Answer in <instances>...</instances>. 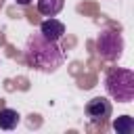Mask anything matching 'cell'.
Masks as SVG:
<instances>
[{
	"instance_id": "1",
	"label": "cell",
	"mask_w": 134,
	"mask_h": 134,
	"mask_svg": "<svg viewBox=\"0 0 134 134\" xmlns=\"http://www.w3.org/2000/svg\"><path fill=\"white\" fill-rule=\"evenodd\" d=\"M25 61L38 71H54L65 63V52L54 40L34 34L25 42Z\"/></svg>"
},
{
	"instance_id": "5",
	"label": "cell",
	"mask_w": 134,
	"mask_h": 134,
	"mask_svg": "<svg viewBox=\"0 0 134 134\" xmlns=\"http://www.w3.org/2000/svg\"><path fill=\"white\" fill-rule=\"evenodd\" d=\"M40 34H42L44 38H48V40L59 42V40L65 36V25H63L59 19L48 17V19H44V21L40 23Z\"/></svg>"
},
{
	"instance_id": "6",
	"label": "cell",
	"mask_w": 134,
	"mask_h": 134,
	"mask_svg": "<svg viewBox=\"0 0 134 134\" xmlns=\"http://www.w3.org/2000/svg\"><path fill=\"white\" fill-rule=\"evenodd\" d=\"M36 6H38V13L44 15V17H54L63 10L65 6V0H36Z\"/></svg>"
},
{
	"instance_id": "4",
	"label": "cell",
	"mask_w": 134,
	"mask_h": 134,
	"mask_svg": "<svg viewBox=\"0 0 134 134\" xmlns=\"http://www.w3.org/2000/svg\"><path fill=\"white\" fill-rule=\"evenodd\" d=\"M86 115L92 124H103L107 117H111V103L103 96H94L86 103Z\"/></svg>"
},
{
	"instance_id": "3",
	"label": "cell",
	"mask_w": 134,
	"mask_h": 134,
	"mask_svg": "<svg viewBox=\"0 0 134 134\" xmlns=\"http://www.w3.org/2000/svg\"><path fill=\"white\" fill-rule=\"evenodd\" d=\"M124 50V38L117 31H103L96 38V52L107 59V61H115L121 57Z\"/></svg>"
},
{
	"instance_id": "8",
	"label": "cell",
	"mask_w": 134,
	"mask_h": 134,
	"mask_svg": "<svg viewBox=\"0 0 134 134\" xmlns=\"http://www.w3.org/2000/svg\"><path fill=\"white\" fill-rule=\"evenodd\" d=\"M113 130L117 134H132L134 132V117L130 115H121L113 121Z\"/></svg>"
},
{
	"instance_id": "7",
	"label": "cell",
	"mask_w": 134,
	"mask_h": 134,
	"mask_svg": "<svg viewBox=\"0 0 134 134\" xmlns=\"http://www.w3.org/2000/svg\"><path fill=\"white\" fill-rule=\"evenodd\" d=\"M19 124V113L15 109H0V128L2 130H13Z\"/></svg>"
},
{
	"instance_id": "2",
	"label": "cell",
	"mask_w": 134,
	"mask_h": 134,
	"mask_svg": "<svg viewBox=\"0 0 134 134\" xmlns=\"http://www.w3.org/2000/svg\"><path fill=\"white\" fill-rule=\"evenodd\" d=\"M105 88L111 98L119 103H130L134 98V71L115 67L105 75Z\"/></svg>"
},
{
	"instance_id": "9",
	"label": "cell",
	"mask_w": 134,
	"mask_h": 134,
	"mask_svg": "<svg viewBox=\"0 0 134 134\" xmlns=\"http://www.w3.org/2000/svg\"><path fill=\"white\" fill-rule=\"evenodd\" d=\"M15 2H17V4H21V6H27V4H31L34 0H15Z\"/></svg>"
}]
</instances>
